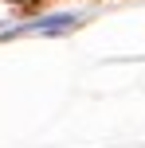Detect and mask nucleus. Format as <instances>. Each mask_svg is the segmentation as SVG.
<instances>
[{
    "instance_id": "f257e3e1",
    "label": "nucleus",
    "mask_w": 145,
    "mask_h": 148,
    "mask_svg": "<svg viewBox=\"0 0 145 148\" xmlns=\"http://www.w3.org/2000/svg\"><path fill=\"white\" fill-rule=\"evenodd\" d=\"M78 20H83V16L59 12V16H43V20H35V23H24V27H16V31H4V35L8 39H16V35H67V31L78 27Z\"/></svg>"
}]
</instances>
